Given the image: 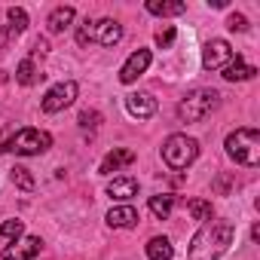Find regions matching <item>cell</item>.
Segmentation results:
<instances>
[{"label":"cell","mask_w":260,"mask_h":260,"mask_svg":"<svg viewBox=\"0 0 260 260\" xmlns=\"http://www.w3.org/2000/svg\"><path fill=\"white\" fill-rule=\"evenodd\" d=\"M135 223H138V211L132 205H116L107 211V226H113V230H128Z\"/></svg>","instance_id":"cell-13"},{"label":"cell","mask_w":260,"mask_h":260,"mask_svg":"<svg viewBox=\"0 0 260 260\" xmlns=\"http://www.w3.org/2000/svg\"><path fill=\"white\" fill-rule=\"evenodd\" d=\"M74 7H58V10H52L49 13V19H46V28H49V34H61L71 22H74Z\"/></svg>","instance_id":"cell-16"},{"label":"cell","mask_w":260,"mask_h":260,"mask_svg":"<svg viewBox=\"0 0 260 260\" xmlns=\"http://www.w3.org/2000/svg\"><path fill=\"white\" fill-rule=\"evenodd\" d=\"M22 233H25L22 220H4V226H0V236H4V239H19Z\"/></svg>","instance_id":"cell-24"},{"label":"cell","mask_w":260,"mask_h":260,"mask_svg":"<svg viewBox=\"0 0 260 260\" xmlns=\"http://www.w3.org/2000/svg\"><path fill=\"white\" fill-rule=\"evenodd\" d=\"M107 196L110 199H116V202H122V199H132V196H138V181L135 178H113L110 184H107Z\"/></svg>","instance_id":"cell-14"},{"label":"cell","mask_w":260,"mask_h":260,"mask_svg":"<svg viewBox=\"0 0 260 260\" xmlns=\"http://www.w3.org/2000/svg\"><path fill=\"white\" fill-rule=\"evenodd\" d=\"M175 34H178L175 28H166V31H159V34H156V43L166 49V46H172V43H175Z\"/></svg>","instance_id":"cell-27"},{"label":"cell","mask_w":260,"mask_h":260,"mask_svg":"<svg viewBox=\"0 0 260 260\" xmlns=\"http://www.w3.org/2000/svg\"><path fill=\"white\" fill-rule=\"evenodd\" d=\"M223 71V80H230V83H242V80H251L254 74H257V68L254 64H245L242 61V55H236L226 68H220Z\"/></svg>","instance_id":"cell-15"},{"label":"cell","mask_w":260,"mask_h":260,"mask_svg":"<svg viewBox=\"0 0 260 260\" xmlns=\"http://www.w3.org/2000/svg\"><path fill=\"white\" fill-rule=\"evenodd\" d=\"M92 40L98 46H116L122 40V25L113 22V19H101V22H92Z\"/></svg>","instance_id":"cell-9"},{"label":"cell","mask_w":260,"mask_h":260,"mask_svg":"<svg viewBox=\"0 0 260 260\" xmlns=\"http://www.w3.org/2000/svg\"><path fill=\"white\" fill-rule=\"evenodd\" d=\"M187 211H190L193 220H202V223L214 220V208H211L208 199H190V202H187Z\"/></svg>","instance_id":"cell-20"},{"label":"cell","mask_w":260,"mask_h":260,"mask_svg":"<svg viewBox=\"0 0 260 260\" xmlns=\"http://www.w3.org/2000/svg\"><path fill=\"white\" fill-rule=\"evenodd\" d=\"M172 254H175V248H172V242L166 236H153L147 242V257L150 260H172Z\"/></svg>","instance_id":"cell-18"},{"label":"cell","mask_w":260,"mask_h":260,"mask_svg":"<svg viewBox=\"0 0 260 260\" xmlns=\"http://www.w3.org/2000/svg\"><path fill=\"white\" fill-rule=\"evenodd\" d=\"M226 187H230V181H226V178H217V190L226 193Z\"/></svg>","instance_id":"cell-29"},{"label":"cell","mask_w":260,"mask_h":260,"mask_svg":"<svg viewBox=\"0 0 260 260\" xmlns=\"http://www.w3.org/2000/svg\"><path fill=\"white\" fill-rule=\"evenodd\" d=\"M208 7H211V10H223V7H226V0H208Z\"/></svg>","instance_id":"cell-28"},{"label":"cell","mask_w":260,"mask_h":260,"mask_svg":"<svg viewBox=\"0 0 260 260\" xmlns=\"http://www.w3.org/2000/svg\"><path fill=\"white\" fill-rule=\"evenodd\" d=\"M13 184H16L19 190H25V193L34 190V178H31V172H28L25 166H16V169H13Z\"/></svg>","instance_id":"cell-23"},{"label":"cell","mask_w":260,"mask_h":260,"mask_svg":"<svg viewBox=\"0 0 260 260\" xmlns=\"http://www.w3.org/2000/svg\"><path fill=\"white\" fill-rule=\"evenodd\" d=\"M0 83H7V71H0Z\"/></svg>","instance_id":"cell-30"},{"label":"cell","mask_w":260,"mask_h":260,"mask_svg":"<svg viewBox=\"0 0 260 260\" xmlns=\"http://www.w3.org/2000/svg\"><path fill=\"white\" fill-rule=\"evenodd\" d=\"M172 208H175V196H172V193H162V196H150V214H153V217L166 220V217L172 214Z\"/></svg>","instance_id":"cell-19"},{"label":"cell","mask_w":260,"mask_h":260,"mask_svg":"<svg viewBox=\"0 0 260 260\" xmlns=\"http://www.w3.org/2000/svg\"><path fill=\"white\" fill-rule=\"evenodd\" d=\"M52 147V135L49 132H43V128H19V132L7 141V147L4 150H13V153H19V156H40V153H46Z\"/></svg>","instance_id":"cell-3"},{"label":"cell","mask_w":260,"mask_h":260,"mask_svg":"<svg viewBox=\"0 0 260 260\" xmlns=\"http://www.w3.org/2000/svg\"><path fill=\"white\" fill-rule=\"evenodd\" d=\"M217 104H220V95H217L214 89H199V92L187 95V98L178 104V116H181L184 122H199V119H205L211 110H217Z\"/></svg>","instance_id":"cell-4"},{"label":"cell","mask_w":260,"mask_h":260,"mask_svg":"<svg viewBox=\"0 0 260 260\" xmlns=\"http://www.w3.org/2000/svg\"><path fill=\"white\" fill-rule=\"evenodd\" d=\"M125 110L138 119H150L156 113V98L147 92H132V95H125Z\"/></svg>","instance_id":"cell-11"},{"label":"cell","mask_w":260,"mask_h":260,"mask_svg":"<svg viewBox=\"0 0 260 260\" xmlns=\"http://www.w3.org/2000/svg\"><path fill=\"white\" fill-rule=\"evenodd\" d=\"M196 156H199V141H196V138L172 135V138L162 144V159H166V166H169V169H175V172L187 169Z\"/></svg>","instance_id":"cell-5"},{"label":"cell","mask_w":260,"mask_h":260,"mask_svg":"<svg viewBox=\"0 0 260 260\" xmlns=\"http://www.w3.org/2000/svg\"><path fill=\"white\" fill-rule=\"evenodd\" d=\"M226 156L245 169L260 166V132L257 128H236L226 135Z\"/></svg>","instance_id":"cell-2"},{"label":"cell","mask_w":260,"mask_h":260,"mask_svg":"<svg viewBox=\"0 0 260 260\" xmlns=\"http://www.w3.org/2000/svg\"><path fill=\"white\" fill-rule=\"evenodd\" d=\"M187 4H166V0H147V13L153 16H181Z\"/></svg>","instance_id":"cell-21"},{"label":"cell","mask_w":260,"mask_h":260,"mask_svg":"<svg viewBox=\"0 0 260 260\" xmlns=\"http://www.w3.org/2000/svg\"><path fill=\"white\" fill-rule=\"evenodd\" d=\"M40 248H43L40 236H28V239H22V242L7 245V248H4V260H34V257L40 254Z\"/></svg>","instance_id":"cell-10"},{"label":"cell","mask_w":260,"mask_h":260,"mask_svg":"<svg viewBox=\"0 0 260 260\" xmlns=\"http://www.w3.org/2000/svg\"><path fill=\"white\" fill-rule=\"evenodd\" d=\"M226 28L242 34V31H248V19H245V16H239V13H233V16L226 19Z\"/></svg>","instance_id":"cell-26"},{"label":"cell","mask_w":260,"mask_h":260,"mask_svg":"<svg viewBox=\"0 0 260 260\" xmlns=\"http://www.w3.org/2000/svg\"><path fill=\"white\" fill-rule=\"evenodd\" d=\"M77 101V83L74 80H68V83H58V86H52L46 95H43V113H58V110H64V107H71Z\"/></svg>","instance_id":"cell-6"},{"label":"cell","mask_w":260,"mask_h":260,"mask_svg":"<svg viewBox=\"0 0 260 260\" xmlns=\"http://www.w3.org/2000/svg\"><path fill=\"white\" fill-rule=\"evenodd\" d=\"M40 77H43V74H37V68H34L31 58L19 61V68H16V83H22V86H34Z\"/></svg>","instance_id":"cell-22"},{"label":"cell","mask_w":260,"mask_h":260,"mask_svg":"<svg viewBox=\"0 0 260 260\" xmlns=\"http://www.w3.org/2000/svg\"><path fill=\"white\" fill-rule=\"evenodd\" d=\"M150 68V49H138V52H132V55H128L125 58V64L119 68V83H135L144 71Z\"/></svg>","instance_id":"cell-8"},{"label":"cell","mask_w":260,"mask_h":260,"mask_svg":"<svg viewBox=\"0 0 260 260\" xmlns=\"http://www.w3.org/2000/svg\"><path fill=\"white\" fill-rule=\"evenodd\" d=\"M236 239V226L230 220H208L190 242V260H220Z\"/></svg>","instance_id":"cell-1"},{"label":"cell","mask_w":260,"mask_h":260,"mask_svg":"<svg viewBox=\"0 0 260 260\" xmlns=\"http://www.w3.org/2000/svg\"><path fill=\"white\" fill-rule=\"evenodd\" d=\"M98 122H101V113L98 110H83L80 113V125L83 128H98Z\"/></svg>","instance_id":"cell-25"},{"label":"cell","mask_w":260,"mask_h":260,"mask_svg":"<svg viewBox=\"0 0 260 260\" xmlns=\"http://www.w3.org/2000/svg\"><path fill=\"white\" fill-rule=\"evenodd\" d=\"M233 61V49L226 40H208L205 49H202V64L208 71H217V68H226Z\"/></svg>","instance_id":"cell-7"},{"label":"cell","mask_w":260,"mask_h":260,"mask_svg":"<svg viewBox=\"0 0 260 260\" xmlns=\"http://www.w3.org/2000/svg\"><path fill=\"white\" fill-rule=\"evenodd\" d=\"M132 162H135V150H128V147H116V150H110V153L101 159L98 175H113V172H119L122 166H132Z\"/></svg>","instance_id":"cell-12"},{"label":"cell","mask_w":260,"mask_h":260,"mask_svg":"<svg viewBox=\"0 0 260 260\" xmlns=\"http://www.w3.org/2000/svg\"><path fill=\"white\" fill-rule=\"evenodd\" d=\"M7 19H10V25L4 28L7 37H19V34H25V28H28V13H25L22 7H10Z\"/></svg>","instance_id":"cell-17"}]
</instances>
